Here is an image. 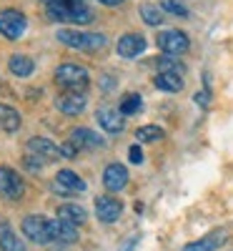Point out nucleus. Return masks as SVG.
Wrapping results in <instances>:
<instances>
[{
    "mask_svg": "<svg viewBox=\"0 0 233 251\" xmlns=\"http://www.w3.org/2000/svg\"><path fill=\"white\" fill-rule=\"evenodd\" d=\"M103 186L108 188V191H123V188L128 186V169L120 166V163L105 166V171H103Z\"/></svg>",
    "mask_w": 233,
    "mask_h": 251,
    "instance_id": "f8f14e48",
    "label": "nucleus"
},
{
    "mask_svg": "<svg viewBox=\"0 0 233 251\" xmlns=\"http://www.w3.org/2000/svg\"><path fill=\"white\" fill-rule=\"evenodd\" d=\"M53 188L60 194H73V191H86V181H83L78 174L73 171H58L55 181H53Z\"/></svg>",
    "mask_w": 233,
    "mask_h": 251,
    "instance_id": "ddd939ff",
    "label": "nucleus"
},
{
    "mask_svg": "<svg viewBox=\"0 0 233 251\" xmlns=\"http://www.w3.org/2000/svg\"><path fill=\"white\" fill-rule=\"evenodd\" d=\"M128 158H131V163H143V151H140L138 143H133L128 149Z\"/></svg>",
    "mask_w": 233,
    "mask_h": 251,
    "instance_id": "cd10ccee",
    "label": "nucleus"
},
{
    "mask_svg": "<svg viewBox=\"0 0 233 251\" xmlns=\"http://www.w3.org/2000/svg\"><path fill=\"white\" fill-rule=\"evenodd\" d=\"M123 214V203L113 196H98L95 199V216L103 224H116Z\"/></svg>",
    "mask_w": 233,
    "mask_h": 251,
    "instance_id": "6e6552de",
    "label": "nucleus"
},
{
    "mask_svg": "<svg viewBox=\"0 0 233 251\" xmlns=\"http://www.w3.org/2000/svg\"><path fill=\"white\" fill-rule=\"evenodd\" d=\"M226 239L223 236H206V239H198V241H193V244H186V249L183 251H216L221 244H223Z\"/></svg>",
    "mask_w": 233,
    "mask_h": 251,
    "instance_id": "5701e85b",
    "label": "nucleus"
},
{
    "mask_svg": "<svg viewBox=\"0 0 233 251\" xmlns=\"http://www.w3.org/2000/svg\"><path fill=\"white\" fill-rule=\"evenodd\" d=\"M25 166H28L30 171H40V169H43V161H40V156H28L25 158Z\"/></svg>",
    "mask_w": 233,
    "mask_h": 251,
    "instance_id": "c85d7f7f",
    "label": "nucleus"
},
{
    "mask_svg": "<svg viewBox=\"0 0 233 251\" xmlns=\"http://www.w3.org/2000/svg\"><path fill=\"white\" fill-rule=\"evenodd\" d=\"M28 30V18L15 10V8H5L0 10V35L8 38V40H18Z\"/></svg>",
    "mask_w": 233,
    "mask_h": 251,
    "instance_id": "20e7f679",
    "label": "nucleus"
},
{
    "mask_svg": "<svg viewBox=\"0 0 233 251\" xmlns=\"http://www.w3.org/2000/svg\"><path fill=\"white\" fill-rule=\"evenodd\" d=\"M48 18L53 23H73V25H88L93 20V10L83 0H58L48 5Z\"/></svg>",
    "mask_w": 233,
    "mask_h": 251,
    "instance_id": "f257e3e1",
    "label": "nucleus"
},
{
    "mask_svg": "<svg viewBox=\"0 0 233 251\" xmlns=\"http://www.w3.org/2000/svg\"><path fill=\"white\" fill-rule=\"evenodd\" d=\"M145 38L140 35V33H125V35H120L118 38V55L120 58H136V55H140L143 50H145Z\"/></svg>",
    "mask_w": 233,
    "mask_h": 251,
    "instance_id": "9b49d317",
    "label": "nucleus"
},
{
    "mask_svg": "<svg viewBox=\"0 0 233 251\" xmlns=\"http://www.w3.org/2000/svg\"><path fill=\"white\" fill-rule=\"evenodd\" d=\"M153 83H156V88H161L165 93H178L183 88V78L178 73H158Z\"/></svg>",
    "mask_w": 233,
    "mask_h": 251,
    "instance_id": "412c9836",
    "label": "nucleus"
},
{
    "mask_svg": "<svg viewBox=\"0 0 233 251\" xmlns=\"http://www.w3.org/2000/svg\"><path fill=\"white\" fill-rule=\"evenodd\" d=\"M158 48L165 53V55H183L188 53L190 48V40L183 30H176V28H168V30H161L158 38H156Z\"/></svg>",
    "mask_w": 233,
    "mask_h": 251,
    "instance_id": "39448f33",
    "label": "nucleus"
},
{
    "mask_svg": "<svg viewBox=\"0 0 233 251\" xmlns=\"http://www.w3.org/2000/svg\"><path fill=\"white\" fill-rule=\"evenodd\" d=\"M70 143L75 146V149H103L105 146V141L91 128H73L70 131Z\"/></svg>",
    "mask_w": 233,
    "mask_h": 251,
    "instance_id": "2eb2a0df",
    "label": "nucleus"
},
{
    "mask_svg": "<svg viewBox=\"0 0 233 251\" xmlns=\"http://www.w3.org/2000/svg\"><path fill=\"white\" fill-rule=\"evenodd\" d=\"M138 13H140V18H143V23L151 25V28H158V25L163 23V10H161L158 5L143 3V5L138 8Z\"/></svg>",
    "mask_w": 233,
    "mask_h": 251,
    "instance_id": "4be33fe9",
    "label": "nucleus"
},
{
    "mask_svg": "<svg viewBox=\"0 0 233 251\" xmlns=\"http://www.w3.org/2000/svg\"><path fill=\"white\" fill-rule=\"evenodd\" d=\"M161 10L173 13V15H178V18H188V15H190V10L181 3V0H163V3H161Z\"/></svg>",
    "mask_w": 233,
    "mask_h": 251,
    "instance_id": "bb28decb",
    "label": "nucleus"
},
{
    "mask_svg": "<svg viewBox=\"0 0 233 251\" xmlns=\"http://www.w3.org/2000/svg\"><path fill=\"white\" fill-rule=\"evenodd\" d=\"M98 3H103V5H108V8H113V5H120L123 0H98Z\"/></svg>",
    "mask_w": 233,
    "mask_h": 251,
    "instance_id": "7c9ffc66",
    "label": "nucleus"
},
{
    "mask_svg": "<svg viewBox=\"0 0 233 251\" xmlns=\"http://www.w3.org/2000/svg\"><path fill=\"white\" fill-rule=\"evenodd\" d=\"M23 191H25L23 178H20L13 169H8V166H0V196H5L10 201H18L20 196H23Z\"/></svg>",
    "mask_w": 233,
    "mask_h": 251,
    "instance_id": "0eeeda50",
    "label": "nucleus"
},
{
    "mask_svg": "<svg viewBox=\"0 0 233 251\" xmlns=\"http://www.w3.org/2000/svg\"><path fill=\"white\" fill-rule=\"evenodd\" d=\"M28 149L40 156V158H46V161H58V158H66V153H63V146H55L50 138H43V136H33L28 141Z\"/></svg>",
    "mask_w": 233,
    "mask_h": 251,
    "instance_id": "1a4fd4ad",
    "label": "nucleus"
},
{
    "mask_svg": "<svg viewBox=\"0 0 233 251\" xmlns=\"http://www.w3.org/2000/svg\"><path fill=\"white\" fill-rule=\"evenodd\" d=\"M158 73H178V75H183L186 66L176 58H158Z\"/></svg>",
    "mask_w": 233,
    "mask_h": 251,
    "instance_id": "a878e982",
    "label": "nucleus"
},
{
    "mask_svg": "<svg viewBox=\"0 0 233 251\" xmlns=\"http://www.w3.org/2000/svg\"><path fill=\"white\" fill-rule=\"evenodd\" d=\"M95 121L100 123V128H103V131H108V133H120V131L125 128L123 113L116 111V108H98Z\"/></svg>",
    "mask_w": 233,
    "mask_h": 251,
    "instance_id": "4468645a",
    "label": "nucleus"
},
{
    "mask_svg": "<svg viewBox=\"0 0 233 251\" xmlns=\"http://www.w3.org/2000/svg\"><path fill=\"white\" fill-rule=\"evenodd\" d=\"M43 3H46V5H50V3H58V0H43Z\"/></svg>",
    "mask_w": 233,
    "mask_h": 251,
    "instance_id": "2f4dec72",
    "label": "nucleus"
},
{
    "mask_svg": "<svg viewBox=\"0 0 233 251\" xmlns=\"http://www.w3.org/2000/svg\"><path fill=\"white\" fill-rule=\"evenodd\" d=\"M0 128L8 131V133H15L20 128V113L5 103H0Z\"/></svg>",
    "mask_w": 233,
    "mask_h": 251,
    "instance_id": "aec40b11",
    "label": "nucleus"
},
{
    "mask_svg": "<svg viewBox=\"0 0 233 251\" xmlns=\"http://www.w3.org/2000/svg\"><path fill=\"white\" fill-rule=\"evenodd\" d=\"M63 46H68L73 50H100L105 48V43H108V38H105L103 33H83V30H73V28H60L58 35H55Z\"/></svg>",
    "mask_w": 233,
    "mask_h": 251,
    "instance_id": "f03ea898",
    "label": "nucleus"
},
{
    "mask_svg": "<svg viewBox=\"0 0 233 251\" xmlns=\"http://www.w3.org/2000/svg\"><path fill=\"white\" fill-rule=\"evenodd\" d=\"M8 68H10V73L18 75V78H28V75L33 73V68H35V63H33V58H28V55H23V53H15V55H10V60H8Z\"/></svg>",
    "mask_w": 233,
    "mask_h": 251,
    "instance_id": "a211bd4d",
    "label": "nucleus"
},
{
    "mask_svg": "<svg viewBox=\"0 0 233 251\" xmlns=\"http://www.w3.org/2000/svg\"><path fill=\"white\" fill-rule=\"evenodd\" d=\"M53 78H55V83H58L60 88L73 91V93L86 91V88H88V83H91V73H88V68L75 66V63H63V66H58L55 73H53Z\"/></svg>",
    "mask_w": 233,
    "mask_h": 251,
    "instance_id": "7ed1b4c3",
    "label": "nucleus"
},
{
    "mask_svg": "<svg viewBox=\"0 0 233 251\" xmlns=\"http://www.w3.org/2000/svg\"><path fill=\"white\" fill-rule=\"evenodd\" d=\"M140 106H143L140 96H138V93H128V96L123 98V103H120V113H123V116H133V113L140 111Z\"/></svg>",
    "mask_w": 233,
    "mask_h": 251,
    "instance_id": "393cba45",
    "label": "nucleus"
},
{
    "mask_svg": "<svg viewBox=\"0 0 233 251\" xmlns=\"http://www.w3.org/2000/svg\"><path fill=\"white\" fill-rule=\"evenodd\" d=\"M55 214H58V219L68 221V224H73V226H78V224H83V221L88 219L86 208L78 206V203H63V206H58Z\"/></svg>",
    "mask_w": 233,
    "mask_h": 251,
    "instance_id": "f3484780",
    "label": "nucleus"
},
{
    "mask_svg": "<svg viewBox=\"0 0 233 251\" xmlns=\"http://www.w3.org/2000/svg\"><path fill=\"white\" fill-rule=\"evenodd\" d=\"M193 98H196V103H198V106H208V100H210V93H208V91H201V93H196Z\"/></svg>",
    "mask_w": 233,
    "mask_h": 251,
    "instance_id": "c756f323",
    "label": "nucleus"
},
{
    "mask_svg": "<svg viewBox=\"0 0 233 251\" xmlns=\"http://www.w3.org/2000/svg\"><path fill=\"white\" fill-rule=\"evenodd\" d=\"M163 136H165V133H163L161 126H140V128L136 131L138 143H156V141H161Z\"/></svg>",
    "mask_w": 233,
    "mask_h": 251,
    "instance_id": "b1692460",
    "label": "nucleus"
},
{
    "mask_svg": "<svg viewBox=\"0 0 233 251\" xmlns=\"http://www.w3.org/2000/svg\"><path fill=\"white\" fill-rule=\"evenodd\" d=\"M55 106H58L60 113H66V116H80L83 111H86V106H88V98H86V93L68 91V93H60L58 96Z\"/></svg>",
    "mask_w": 233,
    "mask_h": 251,
    "instance_id": "9d476101",
    "label": "nucleus"
},
{
    "mask_svg": "<svg viewBox=\"0 0 233 251\" xmlns=\"http://www.w3.org/2000/svg\"><path fill=\"white\" fill-rule=\"evenodd\" d=\"M0 249H3V251H25L23 239H18V234L13 231L8 224L0 226Z\"/></svg>",
    "mask_w": 233,
    "mask_h": 251,
    "instance_id": "6ab92c4d",
    "label": "nucleus"
},
{
    "mask_svg": "<svg viewBox=\"0 0 233 251\" xmlns=\"http://www.w3.org/2000/svg\"><path fill=\"white\" fill-rule=\"evenodd\" d=\"M50 236L58 244H75L78 239V228L63 219H50Z\"/></svg>",
    "mask_w": 233,
    "mask_h": 251,
    "instance_id": "dca6fc26",
    "label": "nucleus"
},
{
    "mask_svg": "<svg viewBox=\"0 0 233 251\" xmlns=\"http://www.w3.org/2000/svg\"><path fill=\"white\" fill-rule=\"evenodd\" d=\"M20 228H23L25 239H30L35 244H50L53 241V236H50V221L43 219V216H25Z\"/></svg>",
    "mask_w": 233,
    "mask_h": 251,
    "instance_id": "423d86ee",
    "label": "nucleus"
}]
</instances>
